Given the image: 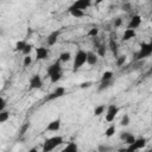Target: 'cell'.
Returning <instances> with one entry per match:
<instances>
[{
  "label": "cell",
  "mask_w": 152,
  "mask_h": 152,
  "mask_svg": "<svg viewBox=\"0 0 152 152\" xmlns=\"http://www.w3.org/2000/svg\"><path fill=\"white\" fill-rule=\"evenodd\" d=\"M62 75H63V72H57V74H53L52 76H50L51 83H57V82L62 78Z\"/></svg>",
  "instance_id": "obj_26"
},
{
  "label": "cell",
  "mask_w": 152,
  "mask_h": 152,
  "mask_svg": "<svg viewBox=\"0 0 152 152\" xmlns=\"http://www.w3.org/2000/svg\"><path fill=\"white\" fill-rule=\"evenodd\" d=\"M96 53H97V56H100V57H104V55H106V52H107V49H106V46H104V44H99L97 46H96Z\"/></svg>",
  "instance_id": "obj_21"
},
{
  "label": "cell",
  "mask_w": 152,
  "mask_h": 152,
  "mask_svg": "<svg viewBox=\"0 0 152 152\" xmlns=\"http://www.w3.org/2000/svg\"><path fill=\"white\" fill-rule=\"evenodd\" d=\"M59 34H61V31H52L49 36H48V38H46V43H48V45L49 46H52V45H55L56 43H57V39H58V37H59Z\"/></svg>",
  "instance_id": "obj_12"
},
{
  "label": "cell",
  "mask_w": 152,
  "mask_h": 152,
  "mask_svg": "<svg viewBox=\"0 0 152 152\" xmlns=\"http://www.w3.org/2000/svg\"><path fill=\"white\" fill-rule=\"evenodd\" d=\"M61 62H63V63H66V62H69L70 59H71V53L69 52V51H64V52H62L61 55H59V58H58Z\"/></svg>",
  "instance_id": "obj_19"
},
{
  "label": "cell",
  "mask_w": 152,
  "mask_h": 152,
  "mask_svg": "<svg viewBox=\"0 0 152 152\" xmlns=\"http://www.w3.org/2000/svg\"><path fill=\"white\" fill-rule=\"evenodd\" d=\"M84 63H87V51L80 49L75 57H74V64H72V71L75 72L76 70H78Z\"/></svg>",
  "instance_id": "obj_2"
},
{
  "label": "cell",
  "mask_w": 152,
  "mask_h": 152,
  "mask_svg": "<svg viewBox=\"0 0 152 152\" xmlns=\"http://www.w3.org/2000/svg\"><path fill=\"white\" fill-rule=\"evenodd\" d=\"M108 150H110L109 146H104V145H100L99 146V151H108Z\"/></svg>",
  "instance_id": "obj_40"
},
{
  "label": "cell",
  "mask_w": 152,
  "mask_h": 152,
  "mask_svg": "<svg viewBox=\"0 0 152 152\" xmlns=\"http://www.w3.org/2000/svg\"><path fill=\"white\" fill-rule=\"evenodd\" d=\"M135 139H137V138H135L132 133H129V134L127 135V138L125 139V141H124V142H125V144H127V145H131L132 142H134V141H135Z\"/></svg>",
  "instance_id": "obj_31"
},
{
  "label": "cell",
  "mask_w": 152,
  "mask_h": 152,
  "mask_svg": "<svg viewBox=\"0 0 152 152\" xmlns=\"http://www.w3.org/2000/svg\"><path fill=\"white\" fill-rule=\"evenodd\" d=\"M107 109V106L106 104H99L97 107H95V109H94V115H96V116H100L101 114H103L104 113V110Z\"/></svg>",
  "instance_id": "obj_20"
},
{
  "label": "cell",
  "mask_w": 152,
  "mask_h": 152,
  "mask_svg": "<svg viewBox=\"0 0 152 152\" xmlns=\"http://www.w3.org/2000/svg\"><path fill=\"white\" fill-rule=\"evenodd\" d=\"M115 34H110V38H109V42H108V46H109V49H110V51L113 52V55L115 56V57H118V43H116V40H115Z\"/></svg>",
  "instance_id": "obj_13"
},
{
  "label": "cell",
  "mask_w": 152,
  "mask_h": 152,
  "mask_svg": "<svg viewBox=\"0 0 152 152\" xmlns=\"http://www.w3.org/2000/svg\"><path fill=\"white\" fill-rule=\"evenodd\" d=\"M68 12L74 17V18H82L84 15V12L82 10H76V8H68Z\"/></svg>",
  "instance_id": "obj_18"
},
{
  "label": "cell",
  "mask_w": 152,
  "mask_h": 152,
  "mask_svg": "<svg viewBox=\"0 0 152 152\" xmlns=\"http://www.w3.org/2000/svg\"><path fill=\"white\" fill-rule=\"evenodd\" d=\"M115 126L114 125H112V126H109L107 129H106V132H104V135L107 137V138H110L112 135H114V133H115Z\"/></svg>",
  "instance_id": "obj_25"
},
{
  "label": "cell",
  "mask_w": 152,
  "mask_h": 152,
  "mask_svg": "<svg viewBox=\"0 0 152 152\" xmlns=\"http://www.w3.org/2000/svg\"><path fill=\"white\" fill-rule=\"evenodd\" d=\"M57 72H62V66H61V61H59V59L56 61L55 63H52V64L48 68V70H46V76L50 77V76H52L53 74H57Z\"/></svg>",
  "instance_id": "obj_8"
},
{
  "label": "cell",
  "mask_w": 152,
  "mask_h": 152,
  "mask_svg": "<svg viewBox=\"0 0 152 152\" xmlns=\"http://www.w3.org/2000/svg\"><path fill=\"white\" fill-rule=\"evenodd\" d=\"M28 127H30V124H28V122H25V124L20 127V129H19V134H20V135H24V134L26 133V131L28 129Z\"/></svg>",
  "instance_id": "obj_33"
},
{
  "label": "cell",
  "mask_w": 152,
  "mask_h": 152,
  "mask_svg": "<svg viewBox=\"0 0 152 152\" xmlns=\"http://www.w3.org/2000/svg\"><path fill=\"white\" fill-rule=\"evenodd\" d=\"M120 125L121 126H128L129 125V116L127 114H124V116L120 120Z\"/></svg>",
  "instance_id": "obj_30"
},
{
  "label": "cell",
  "mask_w": 152,
  "mask_h": 152,
  "mask_svg": "<svg viewBox=\"0 0 152 152\" xmlns=\"http://www.w3.org/2000/svg\"><path fill=\"white\" fill-rule=\"evenodd\" d=\"M62 144H63V137H61V135H55V137L48 138V139H45V141L43 144V152H50Z\"/></svg>",
  "instance_id": "obj_1"
},
{
  "label": "cell",
  "mask_w": 152,
  "mask_h": 152,
  "mask_svg": "<svg viewBox=\"0 0 152 152\" xmlns=\"http://www.w3.org/2000/svg\"><path fill=\"white\" fill-rule=\"evenodd\" d=\"M119 113V107L116 104H109L107 106V109H106V121L107 122H112L114 120V118L116 116V114Z\"/></svg>",
  "instance_id": "obj_4"
},
{
  "label": "cell",
  "mask_w": 152,
  "mask_h": 152,
  "mask_svg": "<svg viewBox=\"0 0 152 152\" xmlns=\"http://www.w3.org/2000/svg\"><path fill=\"white\" fill-rule=\"evenodd\" d=\"M101 2H102V0H95V5H99Z\"/></svg>",
  "instance_id": "obj_41"
},
{
  "label": "cell",
  "mask_w": 152,
  "mask_h": 152,
  "mask_svg": "<svg viewBox=\"0 0 152 152\" xmlns=\"http://www.w3.org/2000/svg\"><path fill=\"white\" fill-rule=\"evenodd\" d=\"M126 59H127V56H126V55L118 56V57H116V65H118V66H122V65L125 64Z\"/></svg>",
  "instance_id": "obj_23"
},
{
  "label": "cell",
  "mask_w": 152,
  "mask_h": 152,
  "mask_svg": "<svg viewBox=\"0 0 152 152\" xmlns=\"http://www.w3.org/2000/svg\"><path fill=\"white\" fill-rule=\"evenodd\" d=\"M77 150H78V147H77V145H76L75 142H69V144L64 147L63 152H76Z\"/></svg>",
  "instance_id": "obj_22"
},
{
  "label": "cell",
  "mask_w": 152,
  "mask_h": 152,
  "mask_svg": "<svg viewBox=\"0 0 152 152\" xmlns=\"http://www.w3.org/2000/svg\"><path fill=\"white\" fill-rule=\"evenodd\" d=\"M5 107H6V100H5V99H1V103H0V112L5 110Z\"/></svg>",
  "instance_id": "obj_38"
},
{
  "label": "cell",
  "mask_w": 152,
  "mask_h": 152,
  "mask_svg": "<svg viewBox=\"0 0 152 152\" xmlns=\"http://www.w3.org/2000/svg\"><path fill=\"white\" fill-rule=\"evenodd\" d=\"M128 134H129V132H121V133H120V139H121L122 141H125V139L127 138Z\"/></svg>",
  "instance_id": "obj_39"
},
{
  "label": "cell",
  "mask_w": 152,
  "mask_h": 152,
  "mask_svg": "<svg viewBox=\"0 0 152 152\" xmlns=\"http://www.w3.org/2000/svg\"><path fill=\"white\" fill-rule=\"evenodd\" d=\"M145 145H146V139H145V138H138V139H135V141H134V142H132L131 145H128L127 150H128V151H137V150H141V148H144V147H145Z\"/></svg>",
  "instance_id": "obj_6"
},
{
  "label": "cell",
  "mask_w": 152,
  "mask_h": 152,
  "mask_svg": "<svg viewBox=\"0 0 152 152\" xmlns=\"http://www.w3.org/2000/svg\"><path fill=\"white\" fill-rule=\"evenodd\" d=\"M61 125H62L61 119H56V120L51 121L50 124H48V126H46V131H50V132H57V131H59Z\"/></svg>",
  "instance_id": "obj_14"
},
{
  "label": "cell",
  "mask_w": 152,
  "mask_h": 152,
  "mask_svg": "<svg viewBox=\"0 0 152 152\" xmlns=\"http://www.w3.org/2000/svg\"><path fill=\"white\" fill-rule=\"evenodd\" d=\"M137 36V33H135V30H133V28H126L125 31H124V34H122V40L124 42H127V40H129V39H132V38H134Z\"/></svg>",
  "instance_id": "obj_15"
},
{
  "label": "cell",
  "mask_w": 152,
  "mask_h": 152,
  "mask_svg": "<svg viewBox=\"0 0 152 152\" xmlns=\"http://www.w3.org/2000/svg\"><path fill=\"white\" fill-rule=\"evenodd\" d=\"M113 72L110 71V70H108V71H104L103 74H102V76H101V81H106V80H110V78H113Z\"/></svg>",
  "instance_id": "obj_29"
},
{
  "label": "cell",
  "mask_w": 152,
  "mask_h": 152,
  "mask_svg": "<svg viewBox=\"0 0 152 152\" xmlns=\"http://www.w3.org/2000/svg\"><path fill=\"white\" fill-rule=\"evenodd\" d=\"M8 118H10V112H7V110L0 112V124H4L5 121H7Z\"/></svg>",
  "instance_id": "obj_24"
},
{
  "label": "cell",
  "mask_w": 152,
  "mask_h": 152,
  "mask_svg": "<svg viewBox=\"0 0 152 152\" xmlns=\"http://www.w3.org/2000/svg\"><path fill=\"white\" fill-rule=\"evenodd\" d=\"M42 86H43V80H42L40 75H38V74L33 75L28 81L30 89H39V88H42Z\"/></svg>",
  "instance_id": "obj_5"
},
{
  "label": "cell",
  "mask_w": 152,
  "mask_h": 152,
  "mask_svg": "<svg viewBox=\"0 0 152 152\" xmlns=\"http://www.w3.org/2000/svg\"><path fill=\"white\" fill-rule=\"evenodd\" d=\"M151 23H152V18H151Z\"/></svg>",
  "instance_id": "obj_43"
},
{
  "label": "cell",
  "mask_w": 152,
  "mask_h": 152,
  "mask_svg": "<svg viewBox=\"0 0 152 152\" xmlns=\"http://www.w3.org/2000/svg\"><path fill=\"white\" fill-rule=\"evenodd\" d=\"M140 24H141V17H140L139 14H135V15H133V17L131 18V20H129L127 27L135 30V28H138V27L140 26Z\"/></svg>",
  "instance_id": "obj_11"
},
{
  "label": "cell",
  "mask_w": 152,
  "mask_h": 152,
  "mask_svg": "<svg viewBox=\"0 0 152 152\" xmlns=\"http://www.w3.org/2000/svg\"><path fill=\"white\" fill-rule=\"evenodd\" d=\"M31 63H32V57H31L30 55L25 56V57H24V63H23V64H24V66H28Z\"/></svg>",
  "instance_id": "obj_34"
},
{
  "label": "cell",
  "mask_w": 152,
  "mask_h": 152,
  "mask_svg": "<svg viewBox=\"0 0 152 152\" xmlns=\"http://www.w3.org/2000/svg\"><path fill=\"white\" fill-rule=\"evenodd\" d=\"M150 43H151V44H152V37H151V39H150Z\"/></svg>",
  "instance_id": "obj_42"
},
{
  "label": "cell",
  "mask_w": 152,
  "mask_h": 152,
  "mask_svg": "<svg viewBox=\"0 0 152 152\" xmlns=\"http://www.w3.org/2000/svg\"><path fill=\"white\" fill-rule=\"evenodd\" d=\"M152 55V44L151 43H141L140 44V50L135 55V59L140 61L144 58H147Z\"/></svg>",
  "instance_id": "obj_3"
},
{
  "label": "cell",
  "mask_w": 152,
  "mask_h": 152,
  "mask_svg": "<svg viewBox=\"0 0 152 152\" xmlns=\"http://www.w3.org/2000/svg\"><path fill=\"white\" fill-rule=\"evenodd\" d=\"M49 56V51L44 46H39L36 49V59L37 61H43V59H46Z\"/></svg>",
  "instance_id": "obj_10"
},
{
  "label": "cell",
  "mask_w": 152,
  "mask_h": 152,
  "mask_svg": "<svg viewBox=\"0 0 152 152\" xmlns=\"http://www.w3.org/2000/svg\"><path fill=\"white\" fill-rule=\"evenodd\" d=\"M64 94H65V88H64V87H57L52 93H50V94L48 95L46 101H52V100L59 99V97H62Z\"/></svg>",
  "instance_id": "obj_7"
},
{
  "label": "cell",
  "mask_w": 152,
  "mask_h": 152,
  "mask_svg": "<svg viewBox=\"0 0 152 152\" xmlns=\"http://www.w3.org/2000/svg\"><path fill=\"white\" fill-rule=\"evenodd\" d=\"M87 63L89 65H95L97 63V53L93 51H87Z\"/></svg>",
  "instance_id": "obj_16"
},
{
  "label": "cell",
  "mask_w": 152,
  "mask_h": 152,
  "mask_svg": "<svg viewBox=\"0 0 152 152\" xmlns=\"http://www.w3.org/2000/svg\"><path fill=\"white\" fill-rule=\"evenodd\" d=\"M122 10L126 11V12H128V11L131 10V4H129V2H125V4L122 5Z\"/></svg>",
  "instance_id": "obj_36"
},
{
  "label": "cell",
  "mask_w": 152,
  "mask_h": 152,
  "mask_svg": "<svg viewBox=\"0 0 152 152\" xmlns=\"http://www.w3.org/2000/svg\"><path fill=\"white\" fill-rule=\"evenodd\" d=\"M91 5V0H76L69 8H76V10H87Z\"/></svg>",
  "instance_id": "obj_9"
},
{
  "label": "cell",
  "mask_w": 152,
  "mask_h": 152,
  "mask_svg": "<svg viewBox=\"0 0 152 152\" xmlns=\"http://www.w3.org/2000/svg\"><path fill=\"white\" fill-rule=\"evenodd\" d=\"M90 86H91V82H83V83L80 84V87H81L82 89H84V88H89Z\"/></svg>",
  "instance_id": "obj_37"
},
{
  "label": "cell",
  "mask_w": 152,
  "mask_h": 152,
  "mask_svg": "<svg viewBox=\"0 0 152 152\" xmlns=\"http://www.w3.org/2000/svg\"><path fill=\"white\" fill-rule=\"evenodd\" d=\"M114 83V78H110V80H106V81H101L100 82V86H99V91H102V90H106L108 88H110Z\"/></svg>",
  "instance_id": "obj_17"
},
{
  "label": "cell",
  "mask_w": 152,
  "mask_h": 152,
  "mask_svg": "<svg viewBox=\"0 0 152 152\" xmlns=\"http://www.w3.org/2000/svg\"><path fill=\"white\" fill-rule=\"evenodd\" d=\"M113 25H114V27H120L122 25V19L121 18H115L114 21H113Z\"/></svg>",
  "instance_id": "obj_35"
},
{
  "label": "cell",
  "mask_w": 152,
  "mask_h": 152,
  "mask_svg": "<svg viewBox=\"0 0 152 152\" xmlns=\"http://www.w3.org/2000/svg\"><path fill=\"white\" fill-rule=\"evenodd\" d=\"M87 34H88V37H93V38H94V37H96V36L99 34V28H97V27H93V28H90V30L88 31Z\"/></svg>",
  "instance_id": "obj_32"
},
{
  "label": "cell",
  "mask_w": 152,
  "mask_h": 152,
  "mask_svg": "<svg viewBox=\"0 0 152 152\" xmlns=\"http://www.w3.org/2000/svg\"><path fill=\"white\" fill-rule=\"evenodd\" d=\"M32 50H33V45L27 43V44H26V46L24 48V50H23L21 52H23V55H24V56H27V55H30V53H31V51H32Z\"/></svg>",
  "instance_id": "obj_28"
},
{
  "label": "cell",
  "mask_w": 152,
  "mask_h": 152,
  "mask_svg": "<svg viewBox=\"0 0 152 152\" xmlns=\"http://www.w3.org/2000/svg\"><path fill=\"white\" fill-rule=\"evenodd\" d=\"M26 42L25 40H19L17 44H15V51H23L24 50V48L26 46Z\"/></svg>",
  "instance_id": "obj_27"
}]
</instances>
